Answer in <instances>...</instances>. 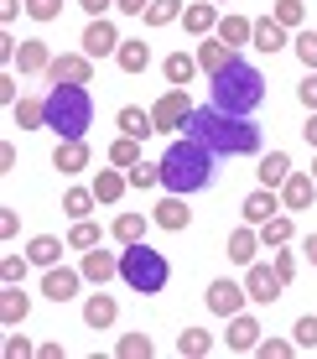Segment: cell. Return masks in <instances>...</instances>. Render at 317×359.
Masks as SVG:
<instances>
[{
    "instance_id": "obj_1",
    "label": "cell",
    "mask_w": 317,
    "mask_h": 359,
    "mask_svg": "<svg viewBox=\"0 0 317 359\" xmlns=\"http://www.w3.org/2000/svg\"><path fill=\"white\" fill-rule=\"evenodd\" d=\"M188 135H198L213 156H255L260 151V126L250 115H229L218 104H198L188 120Z\"/></svg>"
},
{
    "instance_id": "obj_2",
    "label": "cell",
    "mask_w": 317,
    "mask_h": 359,
    "mask_svg": "<svg viewBox=\"0 0 317 359\" xmlns=\"http://www.w3.org/2000/svg\"><path fill=\"white\" fill-rule=\"evenodd\" d=\"M209 182H213V151L198 141V135H177V141L162 151V188L192 198V193L209 188Z\"/></svg>"
},
{
    "instance_id": "obj_3",
    "label": "cell",
    "mask_w": 317,
    "mask_h": 359,
    "mask_svg": "<svg viewBox=\"0 0 317 359\" xmlns=\"http://www.w3.org/2000/svg\"><path fill=\"white\" fill-rule=\"evenodd\" d=\"M94 126V94L83 83H52L47 89V130H57V141H83Z\"/></svg>"
},
{
    "instance_id": "obj_4",
    "label": "cell",
    "mask_w": 317,
    "mask_h": 359,
    "mask_svg": "<svg viewBox=\"0 0 317 359\" xmlns=\"http://www.w3.org/2000/svg\"><path fill=\"white\" fill-rule=\"evenodd\" d=\"M213 104L218 109H229V115H255V109L265 104V79H260V68L245 63V57H234L224 73H213Z\"/></svg>"
},
{
    "instance_id": "obj_5",
    "label": "cell",
    "mask_w": 317,
    "mask_h": 359,
    "mask_svg": "<svg viewBox=\"0 0 317 359\" xmlns=\"http://www.w3.org/2000/svg\"><path fill=\"white\" fill-rule=\"evenodd\" d=\"M120 276H125L130 292L156 297V292H167V281H172V266H167L162 250H151L146 240H136V245H125V255H120Z\"/></svg>"
},
{
    "instance_id": "obj_6",
    "label": "cell",
    "mask_w": 317,
    "mask_h": 359,
    "mask_svg": "<svg viewBox=\"0 0 317 359\" xmlns=\"http://www.w3.org/2000/svg\"><path fill=\"white\" fill-rule=\"evenodd\" d=\"M192 109H198V104L188 99V89H167V94L151 104V120H156V130H182V126L192 120Z\"/></svg>"
},
{
    "instance_id": "obj_7",
    "label": "cell",
    "mask_w": 317,
    "mask_h": 359,
    "mask_svg": "<svg viewBox=\"0 0 317 359\" xmlns=\"http://www.w3.org/2000/svg\"><path fill=\"white\" fill-rule=\"evenodd\" d=\"M209 313L213 318H234V313H245V302H250V292H245V281H229V276H218L213 287H209Z\"/></svg>"
},
{
    "instance_id": "obj_8",
    "label": "cell",
    "mask_w": 317,
    "mask_h": 359,
    "mask_svg": "<svg viewBox=\"0 0 317 359\" xmlns=\"http://www.w3.org/2000/svg\"><path fill=\"white\" fill-rule=\"evenodd\" d=\"M281 287H286V281L281 276H276V266H245V292H250V302H276V297H281Z\"/></svg>"
},
{
    "instance_id": "obj_9",
    "label": "cell",
    "mask_w": 317,
    "mask_h": 359,
    "mask_svg": "<svg viewBox=\"0 0 317 359\" xmlns=\"http://www.w3.org/2000/svg\"><path fill=\"white\" fill-rule=\"evenodd\" d=\"M47 79L52 83H94V57L89 53H63V57H52Z\"/></svg>"
},
{
    "instance_id": "obj_10",
    "label": "cell",
    "mask_w": 317,
    "mask_h": 359,
    "mask_svg": "<svg viewBox=\"0 0 317 359\" xmlns=\"http://www.w3.org/2000/svg\"><path fill=\"white\" fill-rule=\"evenodd\" d=\"M151 224H156V229H172V234H177V229H188V224H192L188 198H182V193H167L162 203L151 208Z\"/></svg>"
},
{
    "instance_id": "obj_11",
    "label": "cell",
    "mask_w": 317,
    "mask_h": 359,
    "mask_svg": "<svg viewBox=\"0 0 317 359\" xmlns=\"http://www.w3.org/2000/svg\"><path fill=\"white\" fill-rule=\"evenodd\" d=\"M120 42H125V36L109 27V16H94V21H89V32H83V53H89V57H109V53H120Z\"/></svg>"
},
{
    "instance_id": "obj_12",
    "label": "cell",
    "mask_w": 317,
    "mask_h": 359,
    "mask_svg": "<svg viewBox=\"0 0 317 359\" xmlns=\"http://www.w3.org/2000/svg\"><path fill=\"white\" fill-rule=\"evenodd\" d=\"M312 198H317V177H312V172H291V177L281 182L286 214H302V208H312Z\"/></svg>"
},
{
    "instance_id": "obj_13",
    "label": "cell",
    "mask_w": 317,
    "mask_h": 359,
    "mask_svg": "<svg viewBox=\"0 0 317 359\" xmlns=\"http://www.w3.org/2000/svg\"><path fill=\"white\" fill-rule=\"evenodd\" d=\"M281 208H286V203H281V193H276V188H260V193H250V198H245V208H239V214H245V224L260 229L265 219H276Z\"/></svg>"
},
{
    "instance_id": "obj_14",
    "label": "cell",
    "mask_w": 317,
    "mask_h": 359,
    "mask_svg": "<svg viewBox=\"0 0 317 359\" xmlns=\"http://www.w3.org/2000/svg\"><path fill=\"white\" fill-rule=\"evenodd\" d=\"M78 281H83V271H73V266H47L42 292L52 297V302H68V297H78Z\"/></svg>"
},
{
    "instance_id": "obj_15",
    "label": "cell",
    "mask_w": 317,
    "mask_h": 359,
    "mask_svg": "<svg viewBox=\"0 0 317 359\" xmlns=\"http://www.w3.org/2000/svg\"><path fill=\"white\" fill-rule=\"evenodd\" d=\"M255 344H260V323L250 313H234L229 318V354H255Z\"/></svg>"
},
{
    "instance_id": "obj_16",
    "label": "cell",
    "mask_w": 317,
    "mask_h": 359,
    "mask_svg": "<svg viewBox=\"0 0 317 359\" xmlns=\"http://www.w3.org/2000/svg\"><path fill=\"white\" fill-rule=\"evenodd\" d=\"M27 313H31V297L21 292V281H6V292H0V323L16 328V323H27Z\"/></svg>"
},
{
    "instance_id": "obj_17",
    "label": "cell",
    "mask_w": 317,
    "mask_h": 359,
    "mask_svg": "<svg viewBox=\"0 0 317 359\" xmlns=\"http://www.w3.org/2000/svg\"><path fill=\"white\" fill-rule=\"evenodd\" d=\"M89 162H94V156H89V146H83V141H57V151H52V167L63 172V177H78Z\"/></svg>"
},
{
    "instance_id": "obj_18",
    "label": "cell",
    "mask_w": 317,
    "mask_h": 359,
    "mask_svg": "<svg viewBox=\"0 0 317 359\" xmlns=\"http://www.w3.org/2000/svg\"><path fill=\"white\" fill-rule=\"evenodd\" d=\"M224 250H229V261H234V266H250L255 250H260V229H255V224H239L234 234H229Z\"/></svg>"
},
{
    "instance_id": "obj_19",
    "label": "cell",
    "mask_w": 317,
    "mask_h": 359,
    "mask_svg": "<svg viewBox=\"0 0 317 359\" xmlns=\"http://www.w3.org/2000/svg\"><path fill=\"white\" fill-rule=\"evenodd\" d=\"M234 57H239V53H234L229 42H218V36H209V42L198 47V68L209 73V79H213V73H224L229 63H234Z\"/></svg>"
},
{
    "instance_id": "obj_20",
    "label": "cell",
    "mask_w": 317,
    "mask_h": 359,
    "mask_svg": "<svg viewBox=\"0 0 317 359\" xmlns=\"http://www.w3.org/2000/svg\"><path fill=\"white\" fill-rule=\"evenodd\" d=\"M115 63L125 73H146V68H151V47H146V36H125L120 53H115Z\"/></svg>"
},
{
    "instance_id": "obj_21",
    "label": "cell",
    "mask_w": 317,
    "mask_h": 359,
    "mask_svg": "<svg viewBox=\"0 0 317 359\" xmlns=\"http://www.w3.org/2000/svg\"><path fill=\"white\" fill-rule=\"evenodd\" d=\"M78 271H83V281H99V287H104L109 276H120V261H115V255H104V250H83Z\"/></svg>"
},
{
    "instance_id": "obj_22",
    "label": "cell",
    "mask_w": 317,
    "mask_h": 359,
    "mask_svg": "<svg viewBox=\"0 0 317 359\" xmlns=\"http://www.w3.org/2000/svg\"><path fill=\"white\" fill-rule=\"evenodd\" d=\"M63 250H73V245H63V240H57V234H36V240L27 245V255H31V266H57V261H63Z\"/></svg>"
},
{
    "instance_id": "obj_23",
    "label": "cell",
    "mask_w": 317,
    "mask_h": 359,
    "mask_svg": "<svg viewBox=\"0 0 317 359\" xmlns=\"http://www.w3.org/2000/svg\"><path fill=\"white\" fill-rule=\"evenodd\" d=\"M115 313H120V302L109 292H94L89 302H83V323H89V328H109V323H115Z\"/></svg>"
},
{
    "instance_id": "obj_24",
    "label": "cell",
    "mask_w": 317,
    "mask_h": 359,
    "mask_svg": "<svg viewBox=\"0 0 317 359\" xmlns=\"http://www.w3.org/2000/svg\"><path fill=\"white\" fill-rule=\"evenodd\" d=\"M182 21H188L192 36H209V32H218V6H213V0H198V6L182 11Z\"/></svg>"
},
{
    "instance_id": "obj_25",
    "label": "cell",
    "mask_w": 317,
    "mask_h": 359,
    "mask_svg": "<svg viewBox=\"0 0 317 359\" xmlns=\"http://www.w3.org/2000/svg\"><path fill=\"white\" fill-rule=\"evenodd\" d=\"M250 47H260V53H281V47H286V27H281L276 16L255 21V36H250Z\"/></svg>"
},
{
    "instance_id": "obj_26",
    "label": "cell",
    "mask_w": 317,
    "mask_h": 359,
    "mask_svg": "<svg viewBox=\"0 0 317 359\" xmlns=\"http://www.w3.org/2000/svg\"><path fill=\"white\" fill-rule=\"evenodd\" d=\"M125 188H130V177H125V172H115V167H104L99 177H94V198H99V203H120Z\"/></svg>"
},
{
    "instance_id": "obj_27",
    "label": "cell",
    "mask_w": 317,
    "mask_h": 359,
    "mask_svg": "<svg viewBox=\"0 0 317 359\" xmlns=\"http://www.w3.org/2000/svg\"><path fill=\"white\" fill-rule=\"evenodd\" d=\"M177 354H182V359H209V354H213V333L182 328V333H177Z\"/></svg>"
},
{
    "instance_id": "obj_28",
    "label": "cell",
    "mask_w": 317,
    "mask_h": 359,
    "mask_svg": "<svg viewBox=\"0 0 317 359\" xmlns=\"http://www.w3.org/2000/svg\"><path fill=\"white\" fill-rule=\"evenodd\" d=\"M115 120H120V135H136V141H146V135H151V130H156V120H151V115H146V109H141V104H125V109H120V115H115Z\"/></svg>"
},
{
    "instance_id": "obj_29",
    "label": "cell",
    "mask_w": 317,
    "mask_h": 359,
    "mask_svg": "<svg viewBox=\"0 0 317 359\" xmlns=\"http://www.w3.org/2000/svg\"><path fill=\"white\" fill-rule=\"evenodd\" d=\"M10 115H16L21 130H42V126H47V99H16V104H10Z\"/></svg>"
},
{
    "instance_id": "obj_30",
    "label": "cell",
    "mask_w": 317,
    "mask_h": 359,
    "mask_svg": "<svg viewBox=\"0 0 317 359\" xmlns=\"http://www.w3.org/2000/svg\"><path fill=\"white\" fill-rule=\"evenodd\" d=\"M286 177H291V156H286V151L260 156V188H281Z\"/></svg>"
},
{
    "instance_id": "obj_31",
    "label": "cell",
    "mask_w": 317,
    "mask_h": 359,
    "mask_svg": "<svg viewBox=\"0 0 317 359\" xmlns=\"http://www.w3.org/2000/svg\"><path fill=\"white\" fill-rule=\"evenodd\" d=\"M162 73H167V83H177V89H182V83H192L203 68H198V57H188V53H172V57L162 63Z\"/></svg>"
},
{
    "instance_id": "obj_32",
    "label": "cell",
    "mask_w": 317,
    "mask_h": 359,
    "mask_svg": "<svg viewBox=\"0 0 317 359\" xmlns=\"http://www.w3.org/2000/svg\"><path fill=\"white\" fill-rule=\"evenodd\" d=\"M16 63H21V73H47L52 68V53H47V42H21V53H16Z\"/></svg>"
},
{
    "instance_id": "obj_33",
    "label": "cell",
    "mask_w": 317,
    "mask_h": 359,
    "mask_svg": "<svg viewBox=\"0 0 317 359\" xmlns=\"http://www.w3.org/2000/svg\"><path fill=\"white\" fill-rule=\"evenodd\" d=\"M213 36H218V42H229V47H245L250 36H255V21H245V16H224Z\"/></svg>"
},
{
    "instance_id": "obj_34",
    "label": "cell",
    "mask_w": 317,
    "mask_h": 359,
    "mask_svg": "<svg viewBox=\"0 0 317 359\" xmlns=\"http://www.w3.org/2000/svg\"><path fill=\"white\" fill-rule=\"evenodd\" d=\"M94 203H99L94 188H68V193H63V214H68V219H89Z\"/></svg>"
},
{
    "instance_id": "obj_35",
    "label": "cell",
    "mask_w": 317,
    "mask_h": 359,
    "mask_svg": "<svg viewBox=\"0 0 317 359\" xmlns=\"http://www.w3.org/2000/svg\"><path fill=\"white\" fill-rule=\"evenodd\" d=\"M109 234H115L120 245H136V240H146V214H120L115 224H109Z\"/></svg>"
},
{
    "instance_id": "obj_36",
    "label": "cell",
    "mask_w": 317,
    "mask_h": 359,
    "mask_svg": "<svg viewBox=\"0 0 317 359\" xmlns=\"http://www.w3.org/2000/svg\"><path fill=\"white\" fill-rule=\"evenodd\" d=\"M115 354H120V359H151L156 344H151V333H125V339L115 344Z\"/></svg>"
},
{
    "instance_id": "obj_37",
    "label": "cell",
    "mask_w": 317,
    "mask_h": 359,
    "mask_svg": "<svg viewBox=\"0 0 317 359\" xmlns=\"http://www.w3.org/2000/svg\"><path fill=\"white\" fill-rule=\"evenodd\" d=\"M286 240H291V214L281 208L276 219H265V224H260V245L271 250V245H286Z\"/></svg>"
},
{
    "instance_id": "obj_38",
    "label": "cell",
    "mask_w": 317,
    "mask_h": 359,
    "mask_svg": "<svg viewBox=\"0 0 317 359\" xmlns=\"http://www.w3.org/2000/svg\"><path fill=\"white\" fill-rule=\"evenodd\" d=\"M109 162H115V167H136V162H146V156H141V141H136V135H120V141L109 146Z\"/></svg>"
},
{
    "instance_id": "obj_39",
    "label": "cell",
    "mask_w": 317,
    "mask_h": 359,
    "mask_svg": "<svg viewBox=\"0 0 317 359\" xmlns=\"http://www.w3.org/2000/svg\"><path fill=\"white\" fill-rule=\"evenodd\" d=\"M182 16V0H151V11H146V27H172Z\"/></svg>"
},
{
    "instance_id": "obj_40",
    "label": "cell",
    "mask_w": 317,
    "mask_h": 359,
    "mask_svg": "<svg viewBox=\"0 0 317 359\" xmlns=\"http://www.w3.org/2000/svg\"><path fill=\"white\" fill-rule=\"evenodd\" d=\"M125 177H130V188H162V162H136Z\"/></svg>"
},
{
    "instance_id": "obj_41",
    "label": "cell",
    "mask_w": 317,
    "mask_h": 359,
    "mask_svg": "<svg viewBox=\"0 0 317 359\" xmlns=\"http://www.w3.org/2000/svg\"><path fill=\"white\" fill-rule=\"evenodd\" d=\"M68 245H73V250H94V245H99V224H89V219H73Z\"/></svg>"
},
{
    "instance_id": "obj_42",
    "label": "cell",
    "mask_w": 317,
    "mask_h": 359,
    "mask_svg": "<svg viewBox=\"0 0 317 359\" xmlns=\"http://www.w3.org/2000/svg\"><path fill=\"white\" fill-rule=\"evenodd\" d=\"M271 16L291 32V27H302V21H307V6H302V0H276V11H271Z\"/></svg>"
},
{
    "instance_id": "obj_43",
    "label": "cell",
    "mask_w": 317,
    "mask_h": 359,
    "mask_svg": "<svg viewBox=\"0 0 317 359\" xmlns=\"http://www.w3.org/2000/svg\"><path fill=\"white\" fill-rule=\"evenodd\" d=\"M291 344H297V349H317V318L307 313V318H297V328H291Z\"/></svg>"
},
{
    "instance_id": "obj_44",
    "label": "cell",
    "mask_w": 317,
    "mask_h": 359,
    "mask_svg": "<svg viewBox=\"0 0 317 359\" xmlns=\"http://www.w3.org/2000/svg\"><path fill=\"white\" fill-rule=\"evenodd\" d=\"M291 42H297V57H302V68H307V73H317V32H297Z\"/></svg>"
},
{
    "instance_id": "obj_45",
    "label": "cell",
    "mask_w": 317,
    "mask_h": 359,
    "mask_svg": "<svg viewBox=\"0 0 317 359\" xmlns=\"http://www.w3.org/2000/svg\"><path fill=\"white\" fill-rule=\"evenodd\" d=\"M27 16L31 21H57L63 16V0H27Z\"/></svg>"
},
{
    "instance_id": "obj_46",
    "label": "cell",
    "mask_w": 317,
    "mask_h": 359,
    "mask_svg": "<svg viewBox=\"0 0 317 359\" xmlns=\"http://www.w3.org/2000/svg\"><path fill=\"white\" fill-rule=\"evenodd\" d=\"M291 349H297V344H286V339H260V344H255V354H260V359H286Z\"/></svg>"
},
{
    "instance_id": "obj_47",
    "label": "cell",
    "mask_w": 317,
    "mask_h": 359,
    "mask_svg": "<svg viewBox=\"0 0 317 359\" xmlns=\"http://www.w3.org/2000/svg\"><path fill=\"white\" fill-rule=\"evenodd\" d=\"M27 261H31V255H6V261H0V276H6V281H21V276H27Z\"/></svg>"
},
{
    "instance_id": "obj_48",
    "label": "cell",
    "mask_w": 317,
    "mask_h": 359,
    "mask_svg": "<svg viewBox=\"0 0 317 359\" xmlns=\"http://www.w3.org/2000/svg\"><path fill=\"white\" fill-rule=\"evenodd\" d=\"M276 276H281V281H291V276H297V255H291V250H281V245H276Z\"/></svg>"
},
{
    "instance_id": "obj_49",
    "label": "cell",
    "mask_w": 317,
    "mask_h": 359,
    "mask_svg": "<svg viewBox=\"0 0 317 359\" xmlns=\"http://www.w3.org/2000/svg\"><path fill=\"white\" fill-rule=\"evenodd\" d=\"M27 354H36V349H31V339L10 333V339H6V359H27Z\"/></svg>"
},
{
    "instance_id": "obj_50",
    "label": "cell",
    "mask_w": 317,
    "mask_h": 359,
    "mask_svg": "<svg viewBox=\"0 0 317 359\" xmlns=\"http://www.w3.org/2000/svg\"><path fill=\"white\" fill-rule=\"evenodd\" d=\"M297 99H302L307 109H317V73H307V79L297 83Z\"/></svg>"
},
{
    "instance_id": "obj_51",
    "label": "cell",
    "mask_w": 317,
    "mask_h": 359,
    "mask_svg": "<svg viewBox=\"0 0 317 359\" xmlns=\"http://www.w3.org/2000/svg\"><path fill=\"white\" fill-rule=\"evenodd\" d=\"M115 11H125V16H146V11H151V0H115Z\"/></svg>"
},
{
    "instance_id": "obj_52",
    "label": "cell",
    "mask_w": 317,
    "mask_h": 359,
    "mask_svg": "<svg viewBox=\"0 0 317 359\" xmlns=\"http://www.w3.org/2000/svg\"><path fill=\"white\" fill-rule=\"evenodd\" d=\"M21 6H27V0H0V21H6V27H10V21L21 16Z\"/></svg>"
},
{
    "instance_id": "obj_53",
    "label": "cell",
    "mask_w": 317,
    "mask_h": 359,
    "mask_svg": "<svg viewBox=\"0 0 317 359\" xmlns=\"http://www.w3.org/2000/svg\"><path fill=\"white\" fill-rule=\"evenodd\" d=\"M16 229H21V219L6 208V214H0V234H6V240H16Z\"/></svg>"
},
{
    "instance_id": "obj_54",
    "label": "cell",
    "mask_w": 317,
    "mask_h": 359,
    "mask_svg": "<svg viewBox=\"0 0 317 359\" xmlns=\"http://www.w3.org/2000/svg\"><path fill=\"white\" fill-rule=\"evenodd\" d=\"M0 104H16V79H10V73L0 79Z\"/></svg>"
},
{
    "instance_id": "obj_55",
    "label": "cell",
    "mask_w": 317,
    "mask_h": 359,
    "mask_svg": "<svg viewBox=\"0 0 317 359\" xmlns=\"http://www.w3.org/2000/svg\"><path fill=\"white\" fill-rule=\"evenodd\" d=\"M78 6H83V11H89V16H104V11H109V6H115V0H78Z\"/></svg>"
},
{
    "instance_id": "obj_56",
    "label": "cell",
    "mask_w": 317,
    "mask_h": 359,
    "mask_svg": "<svg viewBox=\"0 0 317 359\" xmlns=\"http://www.w3.org/2000/svg\"><path fill=\"white\" fill-rule=\"evenodd\" d=\"M10 167H16V146L6 141V146H0V172H10Z\"/></svg>"
},
{
    "instance_id": "obj_57",
    "label": "cell",
    "mask_w": 317,
    "mask_h": 359,
    "mask_svg": "<svg viewBox=\"0 0 317 359\" xmlns=\"http://www.w3.org/2000/svg\"><path fill=\"white\" fill-rule=\"evenodd\" d=\"M302 135H307V146H317V109H312V120L302 126Z\"/></svg>"
},
{
    "instance_id": "obj_58",
    "label": "cell",
    "mask_w": 317,
    "mask_h": 359,
    "mask_svg": "<svg viewBox=\"0 0 317 359\" xmlns=\"http://www.w3.org/2000/svg\"><path fill=\"white\" fill-rule=\"evenodd\" d=\"M302 250H307V261L317 266V234H307V245H302Z\"/></svg>"
},
{
    "instance_id": "obj_59",
    "label": "cell",
    "mask_w": 317,
    "mask_h": 359,
    "mask_svg": "<svg viewBox=\"0 0 317 359\" xmlns=\"http://www.w3.org/2000/svg\"><path fill=\"white\" fill-rule=\"evenodd\" d=\"M312 177H317V162H312Z\"/></svg>"
},
{
    "instance_id": "obj_60",
    "label": "cell",
    "mask_w": 317,
    "mask_h": 359,
    "mask_svg": "<svg viewBox=\"0 0 317 359\" xmlns=\"http://www.w3.org/2000/svg\"><path fill=\"white\" fill-rule=\"evenodd\" d=\"M213 6H224V0H213Z\"/></svg>"
}]
</instances>
